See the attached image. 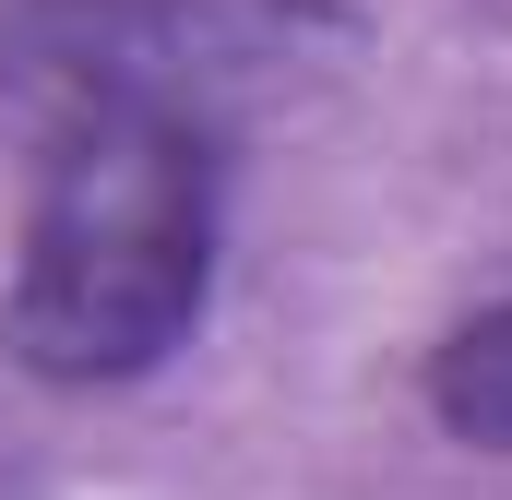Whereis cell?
Masks as SVG:
<instances>
[{
  "label": "cell",
  "instance_id": "2",
  "mask_svg": "<svg viewBox=\"0 0 512 500\" xmlns=\"http://www.w3.org/2000/svg\"><path fill=\"white\" fill-rule=\"evenodd\" d=\"M334 36V0H0V108L36 131L84 108H167L227 131L239 96L286 84Z\"/></svg>",
  "mask_w": 512,
  "mask_h": 500
},
{
  "label": "cell",
  "instance_id": "3",
  "mask_svg": "<svg viewBox=\"0 0 512 500\" xmlns=\"http://www.w3.org/2000/svg\"><path fill=\"white\" fill-rule=\"evenodd\" d=\"M429 417H441L453 441H477V453H512V298H489L477 322L441 334V358H429Z\"/></svg>",
  "mask_w": 512,
  "mask_h": 500
},
{
  "label": "cell",
  "instance_id": "1",
  "mask_svg": "<svg viewBox=\"0 0 512 500\" xmlns=\"http://www.w3.org/2000/svg\"><path fill=\"white\" fill-rule=\"evenodd\" d=\"M24 262L0 298V346L36 381H143L191 346L215 298V131L167 108H84L36 131Z\"/></svg>",
  "mask_w": 512,
  "mask_h": 500
}]
</instances>
